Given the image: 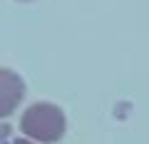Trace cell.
<instances>
[{"mask_svg": "<svg viewBox=\"0 0 149 144\" xmlns=\"http://www.w3.org/2000/svg\"><path fill=\"white\" fill-rule=\"evenodd\" d=\"M20 3H30V0H20Z\"/></svg>", "mask_w": 149, "mask_h": 144, "instance_id": "5b68a950", "label": "cell"}, {"mask_svg": "<svg viewBox=\"0 0 149 144\" xmlns=\"http://www.w3.org/2000/svg\"><path fill=\"white\" fill-rule=\"evenodd\" d=\"M15 144H35V142H30V139H25V137H22V139H17Z\"/></svg>", "mask_w": 149, "mask_h": 144, "instance_id": "277c9868", "label": "cell"}, {"mask_svg": "<svg viewBox=\"0 0 149 144\" xmlns=\"http://www.w3.org/2000/svg\"><path fill=\"white\" fill-rule=\"evenodd\" d=\"M25 99V80L10 67H0V119H8Z\"/></svg>", "mask_w": 149, "mask_h": 144, "instance_id": "7a4b0ae2", "label": "cell"}, {"mask_svg": "<svg viewBox=\"0 0 149 144\" xmlns=\"http://www.w3.org/2000/svg\"><path fill=\"white\" fill-rule=\"evenodd\" d=\"M8 134H10V124H0V142H3Z\"/></svg>", "mask_w": 149, "mask_h": 144, "instance_id": "3957f363", "label": "cell"}, {"mask_svg": "<svg viewBox=\"0 0 149 144\" xmlns=\"http://www.w3.org/2000/svg\"><path fill=\"white\" fill-rule=\"evenodd\" d=\"M0 144H8V142H0Z\"/></svg>", "mask_w": 149, "mask_h": 144, "instance_id": "8992f818", "label": "cell"}, {"mask_svg": "<svg viewBox=\"0 0 149 144\" xmlns=\"http://www.w3.org/2000/svg\"><path fill=\"white\" fill-rule=\"evenodd\" d=\"M20 132L35 144H55L67 132V117L52 102H35L22 112Z\"/></svg>", "mask_w": 149, "mask_h": 144, "instance_id": "6da1fadb", "label": "cell"}]
</instances>
